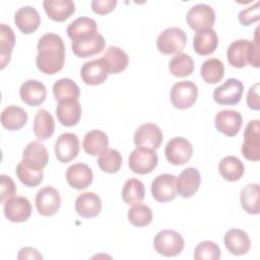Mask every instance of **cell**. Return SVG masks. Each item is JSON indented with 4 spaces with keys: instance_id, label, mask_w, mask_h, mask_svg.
<instances>
[{
    "instance_id": "32",
    "label": "cell",
    "mask_w": 260,
    "mask_h": 260,
    "mask_svg": "<svg viewBox=\"0 0 260 260\" xmlns=\"http://www.w3.org/2000/svg\"><path fill=\"white\" fill-rule=\"evenodd\" d=\"M66 31L68 37L72 41H74L96 34L98 25L94 19L86 16H81L69 23Z\"/></svg>"
},
{
    "instance_id": "21",
    "label": "cell",
    "mask_w": 260,
    "mask_h": 260,
    "mask_svg": "<svg viewBox=\"0 0 260 260\" xmlns=\"http://www.w3.org/2000/svg\"><path fill=\"white\" fill-rule=\"evenodd\" d=\"M14 22L22 34L29 35L39 28L41 16L35 7L22 6L15 12Z\"/></svg>"
},
{
    "instance_id": "1",
    "label": "cell",
    "mask_w": 260,
    "mask_h": 260,
    "mask_svg": "<svg viewBox=\"0 0 260 260\" xmlns=\"http://www.w3.org/2000/svg\"><path fill=\"white\" fill-rule=\"evenodd\" d=\"M36 64L46 74H55L62 70L65 63V45L59 35L47 32L38 42Z\"/></svg>"
},
{
    "instance_id": "20",
    "label": "cell",
    "mask_w": 260,
    "mask_h": 260,
    "mask_svg": "<svg viewBox=\"0 0 260 260\" xmlns=\"http://www.w3.org/2000/svg\"><path fill=\"white\" fill-rule=\"evenodd\" d=\"M226 250L236 256L245 255L251 247V240L248 234L240 229H231L224 234L223 238Z\"/></svg>"
},
{
    "instance_id": "6",
    "label": "cell",
    "mask_w": 260,
    "mask_h": 260,
    "mask_svg": "<svg viewBox=\"0 0 260 260\" xmlns=\"http://www.w3.org/2000/svg\"><path fill=\"white\" fill-rule=\"evenodd\" d=\"M243 156L251 161L260 159V121L251 120L244 131V142L241 148Z\"/></svg>"
},
{
    "instance_id": "40",
    "label": "cell",
    "mask_w": 260,
    "mask_h": 260,
    "mask_svg": "<svg viewBox=\"0 0 260 260\" xmlns=\"http://www.w3.org/2000/svg\"><path fill=\"white\" fill-rule=\"evenodd\" d=\"M202 79L209 84L219 82L224 75L223 63L217 58H210L203 62L200 68Z\"/></svg>"
},
{
    "instance_id": "23",
    "label": "cell",
    "mask_w": 260,
    "mask_h": 260,
    "mask_svg": "<svg viewBox=\"0 0 260 260\" xmlns=\"http://www.w3.org/2000/svg\"><path fill=\"white\" fill-rule=\"evenodd\" d=\"M108 74H118L124 71L129 64L127 53L119 47L111 46L101 58Z\"/></svg>"
},
{
    "instance_id": "38",
    "label": "cell",
    "mask_w": 260,
    "mask_h": 260,
    "mask_svg": "<svg viewBox=\"0 0 260 260\" xmlns=\"http://www.w3.org/2000/svg\"><path fill=\"white\" fill-rule=\"evenodd\" d=\"M145 188L144 184L136 179L127 180L122 188V199L128 205H135L144 199Z\"/></svg>"
},
{
    "instance_id": "35",
    "label": "cell",
    "mask_w": 260,
    "mask_h": 260,
    "mask_svg": "<svg viewBox=\"0 0 260 260\" xmlns=\"http://www.w3.org/2000/svg\"><path fill=\"white\" fill-rule=\"evenodd\" d=\"M250 41L240 39L234 41L228 48L226 56L230 65L235 68H244L248 64L247 55Z\"/></svg>"
},
{
    "instance_id": "4",
    "label": "cell",
    "mask_w": 260,
    "mask_h": 260,
    "mask_svg": "<svg viewBox=\"0 0 260 260\" xmlns=\"http://www.w3.org/2000/svg\"><path fill=\"white\" fill-rule=\"evenodd\" d=\"M198 98L197 85L190 80L176 82L170 91L172 105L179 110L191 108Z\"/></svg>"
},
{
    "instance_id": "36",
    "label": "cell",
    "mask_w": 260,
    "mask_h": 260,
    "mask_svg": "<svg viewBox=\"0 0 260 260\" xmlns=\"http://www.w3.org/2000/svg\"><path fill=\"white\" fill-rule=\"evenodd\" d=\"M53 94L58 102L73 101L79 99L80 89L75 81L70 78H61L53 85Z\"/></svg>"
},
{
    "instance_id": "43",
    "label": "cell",
    "mask_w": 260,
    "mask_h": 260,
    "mask_svg": "<svg viewBox=\"0 0 260 260\" xmlns=\"http://www.w3.org/2000/svg\"><path fill=\"white\" fill-rule=\"evenodd\" d=\"M128 220L131 224L142 228L148 225L152 220V210L149 206L141 203L133 205L128 210Z\"/></svg>"
},
{
    "instance_id": "17",
    "label": "cell",
    "mask_w": 260,
    "mask_h": 260,
    "mask_svg": "<svg viewBox=\"0 0 260 260\" xmlns=\"http://www.w3.org/2000/svg\"><path fill=\"white\" fill-rule=\"evenodd\" d=\"M200 183V172L196 168H186L176 179L177 193L183 198H190L197 192Z\"/></svg>"
},
{
    "instance_id": "45",
    "label": "cell",
    "mask_w": 260,
    "mask_h": 260,
    "mask_svg": "<svg viewBox=\"0 0 260 260\" xmlns=\"http://www.w3.org/2000/svg\"><path fill=\"white\" fill-rule=\"evenodd\" d=\"M239 21L242 25H250L260 19V3L256 2L254 5L243 9L238 15Z\"/></svg>"
},
{
    "instance_id": "42",
    "label": "cell",
    "mask_w": 260,
    "mask_h": 260,
    "mask_svg": "<svg viewBox=\"0 0 260 260\" xmlns=\"http://www.w3.org/2000/svg\"><path fill=\"white\" fill-rule=\"evenodd\" d=\"M123 158L121 153L114 148H108L98 158L100 169L108 174L117 173L122 167Z\"/></svg>"
},
{
    "instance_id": "34",
    "label": "cell",
    "mask_w": 260,
    "mask_h": 260,
    "mask_svg": "<svg viewBox=\"0 0 260 260\" xmlns=\"http://www.w3.org/2000/svg\"><path fill=\"white\" fill-rule=\"evenodd\" d=\"M242 208L249 214H259V199H260V186L257 183L246 185L240 195Z\"/></svg>"
},
{
    "instance_id": "13",
    "label": "cell",
    "mask_w": 260,
    "mask_h": 260,
    "mask_svg": "<svg viewBox=\"0 0 260 260\" xmlns=\"http://www.w3.org/2000/svg\"><path fill=\"white\" fill-rule=\"evenodd\" d=\"M31 204L26 197L13 196L3 203L5 217L12 222H24L31 214Z\"/></svg>"
},
{
    "instance_id": "28",
    "label": "cell",
    "mask_w": 260,
    "mask_h": 260,
    "mask_svg": "<svg viewBox=\"0 0 260 260\" xmlns=\"http://www.w3.org/2000/svg\"><path fill=\"white\" fill-rule=\"evenodd\" d=\"M22 160L43 170L49 162V153L44 144L39 141H31L23 149Z\"/></svg>"
},
{
    "instance_id": "10",
    "label": "cell",
    "mask_w": 260,
    "mask_h": 260,
    "mask_svg": "<svg viewBox=\"0 0 260 260\" xmlns=\"http://www.w3.org/2000/svg\"><path fill=\"white\" fill-rule=\"evenodd\" d=\"M61 206V196L52 186L41 188L36 195V207L42 216H53Z\"/></svg>"
},
{
    "instance_id": "37",
    "label": "cell",
    "mask_w": 260,
    "mask_h": 260,
    "mask_svg": "<svg viewBox=\"0 0 260 260\" xmlns=\"http://www.w3.org/2000/svg\"><path fill=\"white\" fill-rule=\"evenodd\" d=\"M15 173L18 180L26 187H36L43 182L44 172L38 168H35L22 159L16 166Z\"/></svg>"
},
{
    "instance_id": "49",
    "label": "cell",
    "mask_w": 260,
    "mask_h": 260,
    "mask_svg": "<svg viewBox=\"0 0 260 260\" xmlns=\"http://www.w3.org/2000/svg\"><path fill=\"white\" fill-rule=\"evenodd\" d=\"M259 82L254 83L248 90L247 93V105L251 110L258 111L260 109V101H259Z\"/></svg>"
},
{
    "instance_id": "39",
    "label": "cell",
    "mask_w": 260,
    "mask_h": 260,
    "mask_svg": "<svg viewBox=\"0 0 260 260\" xmlns=\"http://www.w3.org/2000/svg\"><path fill=\"white\" fill-rule=\"evenodd\" d=\"M14 44H15V36L12 28L5 23H1V29H0L1 69H4L5 66L9 63Z\"/></svg>"
},
{
    "instance_id": "27",
    "label": "cell",
    "mask_w": 260,
    "mask_h": 260,
    "mask_svg": "<svg viewBox=\"0 0 260 260\" xmlns=\"http://www.w3.org/2000/svg\"><path fill=\"white\" fill-rule=\"evenodd\" d=\"M217 45L218 38L216 31L213 28L199 30L193 38L194 51L201 56H206L213 53Z\"/></svg>"
},
{
    "instance_id": "25",
    "label": "cell",
    "mask_w": 260,
    "mask_h": 260,
    "mask_svg": "<svg viewBox=\"0 0 260 260\" xmlns=\"http://www.w3.org/2000/svg\"><path fill=\"white\" fill-rule=\"evenodd\" d=\"M108 72L102 59H93L85 62L80 69V77L85 84L99 85L106 81Z\"/></svg>"
},
{
    "instance_id": "8",
    "label": "cell",
    "mask_w": 260,
    "mask_h": 260,
    "mask_svg": "<svg viewBox=\"0 0 260 260\" xmlns=\"http://www.w3.org/2000/svg\"><path fill=\"white\" fill-rule=\"evenodd\" d=\"M165 154L168 161L175 166L185 165L193 154V147L189 140L184 137H173L165 147Z\"/></svg>"
},
{
    "instance_id": "50",
    "label": "cell",
    "mask_w": 260,
    "mask_h": 260,
    "mask_svg": "<svg viewBox=\"0 0 260 260\" xmlns=\"http://www.w3.org/2000/svg\"><path fill=\"white\" fill-rule=\"evenodd\" d=\"M17 259L18 260H24V259H43V256L41 255V253L31 247H24L21 248L18 251V255H17Z\"/></svg>"
},
{
    "instance_id": "33",
    "label": "cell",
    "mask_w": 260,
    "mask_h": 260,
    "mask_svg": "<svg viewBox=\"0 0 260 260\" xmlns=\"http://www.w3.org/2000/svg\"><path fill=\"white\" fill-rule=\"evenodd\" d=\"M218 171L225 181L235 182L243 177L245 166L237 156L228 155L219 161Z\"/></svg>"
},
{
    "instance_id": "11",
    "label": "cell",
    "mask_w": 260,
    "mask_h": 260,
    "mask_svg": "<svg viewBox=\"0 0 260 260\" xmlns=\"http://www.w3.org/2000/svg\"><path fill=\"white\" fill-rule=\"evenodd\" d=\"M164 139L162 131L153 123H145L140 125L133 137L134 144L137 147H145L152 150H156Z\"/></svg>"
},
{
    "instance_id": "14",
    "label": "cell",
    "mask_w": 260,
    "mask_h": 260,
    "mask_svg": "<svg viewBox=\"0 0 260 260\" xmlns=\"http://www.w3.org/2000/svg\"><path fill=\"white\" fill-rule=\"evenodd\" d=\"M79 139L76 134L65 132L58 136L55 142V154L59 161L66 164L79 153Z\"/></svg>"
},
{
    "instance_id": "26",
    "label": "cell",
    "mask_w": 260,
    "mask_h": 260,
    "mask_svg": "<svg viewBox=\"0 0 260 260\" xmlns=\"http://www.w3.org/2000/svg\"><path fill=\"white\" fill-rule=\"evenodd\" d=\"M81 106L77 100L58 102L56 115L58 121L65 127L75 126L81 118Z\"/></svg>"
},
{
    "instance_id": "30",
    "label": "cell",
    "mask_w": 260,
    "mask_h": 260,
    "mask_svg": "<svg viewBox=\"0 0 260 260\" xmlns=\"http://www.w3.org/2000/svg\"><path fill=\"white\" fill-rule=\"evenodd\" d=\"M1 124L10 131L21 129L27 122L28 116L26 112L18 106H8L1 113Z\"/></svg>"
},
{
    "instance_id": "29",
    "label": "cell",
    "mask_w": 260,
    "mask_h": 260,
    "mask_svg": "<svg viewBox=\"0 0 260 260\" xmlns=\"http://www.w3.org/2000/svg\"><path fill=\"white\" fill-rule=\"evenodd\" d=\"M109 138L108 135L99 129H93L87 132L82 141L84 151L89 155H100L108 149Z\"/></svg>"
},
{
    "instance_id": "19",
    "label": "cell",
    "mask_w": 260,
    "mask_h": 260,
    "mask_svg": "<svg viewBox=\"0 0 260 260\" xmlns=\"http://www.w3.org/2000/svg\"><path fill=\"white\" fill-rule=\"evenodd\" d=\"M93 174L91 169L83 162L71 165L66 171V181L72 188L83 190L92 183Z\"/></svg>"
},
{
    "instance_id": "46",
    "label": "cell",
    "mask_w": 260,
    "mask_h": 260,
    "mask_svg": "<svg viewBox=\"0 0 260 260\" xmlns=\"http://www.w3.org/2000/svg\"><path fill=\"white\" fill-rule=\"evenodd\" d=\"M258 29L259 27L256 28L255 30V38L254 41L249 43L248 47V55H247V60L248 63L251 66H254L256 68L259 67V48H260V40L258 37Z\"/></svg>"
},
{
    "instance_id": "7",
    "label": "cell",
    "mask_w": 260,
    "mask_h": 260,
    "mask_svg": "<svg viewBox=\"0 0 260 260\" xmlns=\"http://www.w3.org/2000/svg\"><path fill=\"white\" fill-rule=\"evenodd\" d=\"M244 84L237 78H229L213 90V100L222 106L237 105L243 95Z\"/></svg>"
},
{
    "instance_id": "3",
    "label": "cell",
    "mask_w": 260,
    "mask_h": 260,
    "mask_svg": "<svg viewBox=\"0 0 260 260\" xmlns=\"http://www.w3.org/2000/svg\"><path fill=\"white\" fill-rule=\"evenodd\" d=\"M187 43L186 32L179 27H169L162 30L156 40L157 50L165 55L179 54Z\"/></svg>"
},
{
    "instance_id": "44",
    "label": "cell",
    "mask_w": 260,
    "mask_h": 260,
    "mask_svg": "<svg viewBox=\"0 0 260 260\" xmlns=\"http://www.w3.org/2000/svg\"><path fill=\"white\" fill-rule=\"evenodd\" d=\"M221 256L220 249L216 243L211 241H203L199 243L195 250L193 257L196 260H217Z\"/></svg>"
},
{
    "instance_id": "5",
    "label": "cell",
    "mask_w": 260,
    "mask_h": 260,
    "mask_svg": "<svg viewBox=\"0 0 260 260\" xmlns=\"http://www.w3.org/2000/svg\"><path fill=\"white\" fill-rule=\"evenodd\" d=\"M158 157L155 150L136 147L129 155L128 165L130 170L139 175H146L151 173L157 166Z\"/></svg>"
},
{
    "instance_id": "15",
    "label": "cell",
    "mask_w": 260,
    "mask_h": 260,
    "mask_svg": "<svg viewBox=\"0 0 260 260\" xmlns=\"http://www.w3.org/2000/svg\"><path fill=\"white\" fill-rule=\"evenodd\" d=\"M105 47V38L99 32L71 42L72 52L79 58H87L100 54Z\"/></svg>"
},
{
    "instance_id": "41",
    "label": "cell",
    "mask_w": 260,
    "mask_h": 260,
    "mask_svg": "<svg viewBox=\"0 0 260 260\" xmlns=\"http://www.w3.org/2000/svg\"><path fill=\"white\" fill-rule=\"evenodd\" d=\"M169 70L176 77L189 76L193 73L194 61L190 55L179 53L170 60Z\"/></svg>"
},
{
    "instance_id": "24",
    "label": "cell",
    "mask_w": 260,
    "mask_h": 260,
    "mask_svg": "<svg viewBox=\"0 0 260 260\" xmlns=\"http://www.w3.org/2000/svg\"><path fill=\"white\" fill-rule=\"evenodd\" d=\"M43 7L48 17L57 22L67 20L75 12V4L71 0H45Z\"/></svg>"
},
{
    "instance_id": "2",
    "label": "cell",
    "mask_w": 260,
    "mask_h": 260,
    "mask_svg": "<svg viewBox=\"0 0 260 260\" xmlns=\"http://www.w3.org/2000/svg\"><path fill=\"white\" fill-rule=\"evenodd\" d=\"M185 246L183 237L173 230H161L153 239L154 250L161 256L174 257L179 255Z\"/></svg>"
},
{
    "instance_id": "47",
    "label": "cell",
    "mask_w": 260,
    "mask_h": 260,
    "mask_svg": "<svg viewBox=\"0 0 260 260\" xmlns=\"http://www.w3.org/2000/svg\"><path fill=\"white\" fill-rule=\"evenodd\" d=\"M1 202L4 203L9 198L16 194V186L11 177L1 175Z\"/></svg>"
},
{
    "instance_id": "31",
    "label": "cell",
    "mask_w": 260,
    "mask_h": 260,
    "mask_svg": "<svg viewBox=\"0 0 260 260\" xmlns=\"http://www.w3.org/2000/svg\"><path fill=\"white\" fill-rule=\"evenodd\" d=\"M32 129L39 140L49 139L55 132V120L51 113L45 109L39 110L35 116Z\"/></svg>"
},
{
    "instance_id": "22",
    "label": "cell",
    "mask_w": 260,
    "mask_h": 260,
    "mask_svg": "<svg viewBox=\"0 0 260 260\" xmlns=\"http://www.w3.org/2000/svg\"><path fill=\"white\" fill-rule=\"evenodd\" d=\"M75 211L84 218L98 216L102 210V201L100 196L94 192H84L75 200Z\"/></svg>"
},
{
    "instance_id": "18",
    "label": "cell",
    "mask_w": 260,
    "mask_h": 260,
    "mask_svg": "<svg viewBox=\"0 0 260 260\" xmlns=\"http://www.w3.org/2000/svg\"><path fill=\"white\" fill-rule=\"evenodd\" d=\"M19 95L24 104L30 107H38L45 102L47 89L42 81L27 79L21 84L19 88Z\"/></svg>"
},
{
    "instance_id": "9",
    "label": "cell",
    "mask_w": 260,
    "mask_h": 260,
    "mask_svg": "<svg viewBox=\"0 0 260 260\" xmlns=\"http://www.w3.org/2000/svg\"><path fill=\"white\" fill-rule=\"evenodd\" d=\"M186 20L188 25L196 31L212 28L215 22V12L207 4H196L187 12Z\"/></svg>"
},
{
    "instance_id": "16",
    "label": "cell",
    "mask_w": 260,
    "mask_h": 260,
    "mask_svg": "<svg viewBox=\"0 0 260 260\" xmlns=\"http://www.w3.org/2000/svg\"><path fill=\"white\" fill-rule=\"evenodd\" d=\"M243 123L242 115L238 111L222 110L215 115L214 124L218 132L229 137L236 136Z\"/></svg>"
},
{
    "instance_id": "12",
    "label": "cell",
    "mask_w": 260,
    "mask_h": 260,
    "mask_svg": "<svg viewBox=\"0 0 260 260\" xmlns=\"http://www.w3.org/2000/svg\"><path fill=\"white\" fill-rule=\"evenodd\" d=\"M176 179L172 174H162L155 177L151 183V195L152 197L161 203L170 202L177 196Z\"/></svg>"
},
{
    "instance_id": "48",
    "label": "cell",
    "mask_w": 260,
    "mask_h": 260,
    "mask_svg": "<svg viewBox=\"0 0 260 260\" xmlns=\"http://www.w3.org/2000/svg\"><path fill=\"white\" fill-rule=\"evenodd\" d=\"M117 5V0H93L91 1V9L94 13L104 15L112 12Z\"/></svg>"
}]
</instances>
